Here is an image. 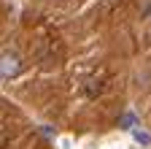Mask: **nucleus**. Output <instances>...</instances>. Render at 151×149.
<instances>
[{
	"label": "nucleus",
	"mask_w": 151,
	"mask_h": 149,
	"mask_svg": "<svg viewBox=\"0 0 151 149\" xmlns=\"http://www.w3.org/2000/svg\"><path fill=\"white\" fill-rule=\"evenodd\" d=\"M19 73V57L14 52H3V79H11Z\"/></svg>",
	"instance_id": "obj_1"
},
{
	"label": "nucleus",
	"mask_w": 151,
	"mask_h": 149,
	"mask_svg": "<svg viewBox=\"0 0 151 149\" xmlns=\"http://www.w3.org/2000/svg\"><path fill=\"white\" fill-rule=\"evenodd\" d=\"M132 136H135V141H138V144L151 146V136H148V133H143V130H132Z\"/></svg>",
	"instance_id": "obj_2"
},
{
	"label": "nucleus",
	"mask_w": 151,
	"mask_h": 149,
	"mask_svg": "<svg viewBox=\"0 0 151 149\" xmlns=\"http://www.w3.org/2000/svg\"><path fill=\"white\" fill-rule=\"evenodd\" d=\"M132 122H135V117H132V114H124V117H122V127L132 130Z\"/></svg>",
	"instance_id": "obj_3"
}]
</instances>
